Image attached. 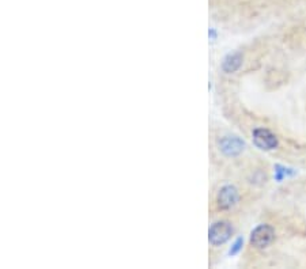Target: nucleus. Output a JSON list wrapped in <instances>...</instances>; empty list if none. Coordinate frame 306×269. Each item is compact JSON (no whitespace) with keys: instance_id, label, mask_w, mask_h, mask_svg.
I'll list each match as a JSON object with an SVG mask.
<instances>
[{"instance_id":"obj_1","label":"nucleus","mask_w":306,"mask_h":269,"mask_svg":"<svg viewBox=\"0 0 306 269\" xmlns=\"http://www.w3.org/2000/svg\"><path fill=\"white\" fill-rule=\"evenodd\" d=\"M275 239V230L270 225H258L250 233V245L254 249H267Z\"/></svg>"},{"instance_id":"obj_2","label":"nucleus","mask_w":306,"mask_h":269,"mask_svg":"<svg viewBox=\"0 0 306 269\" xmlns=\"http://www.w3.org/2000/svg\"><path fill=\"white\" fill-rule=\"evenodd\" d=\"M233 226L230 221L219 220L212 223L208 230V241L212 246H221L226 243L233 235Z\"/></svg>"},{"instance_id":"obj_3","label":"nucleus","mask_w":306,"mask_h":269,"mask_svg":"<svg viewBox=\"0 0 306 269\" xmlns=\"http://www.w3.org/2000/svg\"><path fill=\"white\" fill-rule=\"evenodd\" d=\"M253 144L261 151H272L279 146V139L274 132L267 128H254L252 132Z\"/></svg>"},{"instance_id":"obj_4","label":"nucleus","mask_w":306,"mask_h":269,"mask_svg":"<svg viewBox=\"0 0 306 269\" xmlns=\"http://www.w3.org/2000/svg\"><path fill=\"white\" fill-rule=\"evenodd\" d=\"M240 200L238 189L233 185H225L219 189L216 195V205L221 211H229L233 207H236Z\"/></svg>"},{"instance_id":"obj_5","label":"nucleus","mask_w":306,"mask_h":269,"mask_svg":"<svg viewBox=\"0 0 306 269\" xmlns=\"http://www.w3.org/2000/svg\"><path fill=\"white\" fill-rule=\"evenodd\" d=\"M219 150L222 151L223 155L233 158V156L240 155L245 150V142L240 139L238 136H223L219 140Z\"/></svg>"},{"instance_id":"obj_6","label":"nucleus","mask_w":306,"mask_h":269,"mask_svg":"<svg viewBox=\"0 0 306 269\" xmlns=\"http://www.w3.org/2000/svg\"><path fill=\"white\" fill-rule=\"evenodd\" d=\"M242 65V55L240 52L229 53L228 56L225 57L222 61V70L226 74H234L236 71H238Z\"/></svg>"},{"instance_id":"obj_7","label":"nucleus","mask_w":306,"mask_h":269,"mask_svg":"<svg viewBox=\"0 0 306 269\" xmlns=\"http://www.w3.org/2000/svg\"><path fill=\"white\" fill-rule=\"evenodd\" d=\"M290 173V169H287V167H284V166L282 165H276L275 166V181H278V183H282L284 180V177H287Z\"/></svg>"},{"instance_id":"obj_8","label":"nucleus","mask_w":306,"mask_h":269,"mask_svg":"<svg viewBox=\"0 0 306 269\" xmlns=\"http://www.w3.org/2000/svg\"><path fill=\"white\" fill-rule=\"evenodd\" d=\"M242 246H244V239L237 238L236 241H234V243H233L232 248H230V250H229V254H230V256H236V254H238V253L242 250Z\"/></svg>"}]
</instances>
